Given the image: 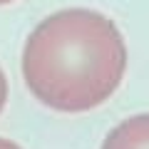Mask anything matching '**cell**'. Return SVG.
Wrapping results in <instances>:
<instances>
[{
    "instance_id": "obj_1",
    "label": "cell",
    "mask_w": 149,
    "mask_h": 149,
    "mask_svg": "<svg viewBox=\"0 0 149 149\" xmlns=\"http://www.w3.org/2000/svg\"><path fill=\"white\" fill-rule=\"evenodd\" d=\"M127 70V45L109 17L70 8L45 17L22 50L25 85L55 112H87L107 102Z\"/></svg>"
},
{
    "instance_id": "obj_2",
    "label": "cell",
    "mask_w": 149,
    "mask_h": 149,
    "mask_svg": "<svg viewBox=\"0 0 149 149\" xmlns=\"http://www.w3.org/2000/svg\"><path fill=\"white\" fill-rule=\"evenodd\" d=\"M102 149H149V114H134L112 129Z\"/></svg>"
},
{
    "instance_id": "obj_3",
    "label": "cell",
    "mask_w": 149,
    "mask_h": 149,
    "mask_svg": "<svg viewBox=\"0 0 149 149\" xmlns=\"http://www.w3.org/2000/svg\"><path fill=\"white\" fill-rule=\"evenodd\" d=\"M5 102H8V80H5V72L0 70V112L5 107Z\"/></svg>"
},
{
    "instance_id": "obj_4",
    "label": "cell",
    "mask_w": 149,
    "mask_h": 149,
    "mask_svg": "<svg viewBox=\"0 0 149 149\" xmlns=\"http://www.w3.org/2000/svg\"><path fill=\"white\" fill-rule=\"evenodd\" d=\"M0 149H20V147H17L15 142H10V139H3V137H0Z\"/></svg>"
},
{
    "instance_id": "obj_5",
    "label": "cell",
    "mask_w": 149,
    "mask_h": 149,
    "mask_svg": "<svg viewBox=\"0 0 149 149\" xmlns=\"http://www.w3.org/2000/svg\"><path fill=\"white\" fill-rule=\"evenodd\" d=\"M8 3H13V0H0V5H8Z\"/></svg>"
}]
</instances>
